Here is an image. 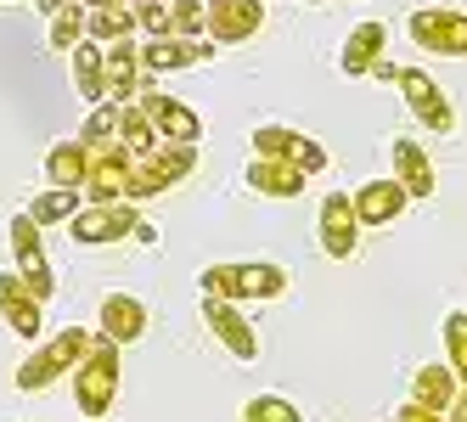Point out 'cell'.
I'll return each instance as SVG.
<instances>
[{
	"label": "cell",
	"mask_w": 467,
	"mask_h": 422,
	"mask_svg": "<svg viewBox=\"0 0 467 422\" xmlns=\"http://www.w3.org/2000/svg\"><path fill=\"white\" fill-rule=\"evenodd\" d=\"M119 349H124V344H113V338H90L85 361L68 372L74 406H79L85 422H102V417L113 411V400H119V377H124V355H119Z\"/></svg>",
	"instance_id": "1"
},
{
	"label": "cell",
	"mask_w": 467,
	"mask_h": 422,
	"mask_svg": "<svg viewBox=\"0 0 467 422\" xmlns=\"http://www.w3.org/2000/svg\"><path fill=\"white\" fill-rule=\"evenodd\" d=\"M197 287H203V293L231 299V304H276V299H287L293 276L282 265L254 259V265H209L203 276H197Z\"/></svg>",
	"instance_id": "2"
},
{
	"label": "cell",
	"mask_w": 467,
	"mask_h": 422,
	"mask_svg": "<svg viewBox=\"0 0 467 422\" xmlns=\"http://www.w3.org/2000/svg\"><path fill=\"white\" fill-rule=\"evenodd\" d=\"M85 349H90V327H57V333L17 366V388H23V395H46L57 377H68V372L85 361Z\"/></svg>",
	"instance_id": "3"
},
{
	"label": "cell",
	"mask_w": 467,
	"mask_h": 422,
	"mask_svg": "<svg viewBox=\"0 0 467 422\" xmlns=\"http://www.w3.org/2000/svg\"><path fill=\"white\" fill-rule=\"evenodd\" d=\"M192 175H197V147L192 141H158L152 152L136 158V170H130V203L158 198V191H175Z\"/></svg>",
	"instance_id": "4"
},
{
	"label": "cell",
	"mask_w": 467,
	"mask_h": 422,
	"mask_svg": "<svg viewBox=\"0 0 467 422\" xmlns=\"http://www.w3.org/2000/svg\"><path fill=\"white\" fill-rule=\"evenodd\" d=\"M12 259H17V276L35 287V299H57V271H51V259H46V225L35 220V214H12Z\"/></svg>",
	"instance_id": "5"
},
{
	"label": "cell",
	"mask_w": 467,
	"mask_h": 422,
	"mask_svg": "<svg viewBox=\"0 0 467 422\" xmlns=\"http://www.w3.org/2000/svg\"><path fill=\"white\" fill-rule=\"evenodd\" d=\"M394 85H400V96H406V108L417 113L422 129H433V136H456V102L440 90V79H433V74H422V68H400Z\"/></svg>",
	"instance_id": "6"
},
{
	"label": "cell",
	"mask_w": 467,
	"mask_h": 422,
	"mask_svg": "<svg viewBox=\"0 0 467 422\" xmlns=\"http://www.w3.org/2000/svg\"><path fill=\"white\" fill-rule=\"evenodd\" d=\"M136 225H141V214H136V203H90V209H79L74 220H68V232H74V242H85V248H113V242H130L136 237Z\"/></svg>",
	"instance_id": "7"
},
{
	"label": "cell",
	"mask_w": 467,
	"mask_h": 422,
	"mask_svg": "<svg viewBox=\"0 0 467 422\" xmlns=\"http://www.w3.org/2000/svg\"><path fill=\"white\" fill-rule=\"evenodd\" d=\"M130 170H136V152L124 141H108V147H90V175L79 191H90L85 203H124L130 198Z\"/></svg>",
	"instance_id": "8"
},
{
	"label": "cell",
	"mask_w": 467,
	"mask_h": 422,
	"mask_svg": "<svg viewBox=\"0 0 467 422\" xmlns=\"http://www.w3.org/2000/svg\"><path fill=\"white\" fill-rule=\"evenodd\" d=\"M265 0H209L203 6V35L214 46H248L265 28Z\"/></svg>",
	"instance_id": "9"
},
{
	"label": "cell",
	"mask_w": 467,
	"mask_h": 422,
	"mask_svg": "<svg viewBox=\"0 0 467 422\" xmlns=\"http://www.w3.org/2000/svg\"><path fill=\"white\" fill-rule=\"evenodd\" d=\"M411 40L428 57H467V12H456V6H422V12H411Z\"/></svg>",
	"instance_id": "10"
},
{
	"label": "cell",
	"mask_w": 467,
	"mask_h": 422,
	"mask_svg": "<svg viewBox=\"0 0 467 422\" xmlns=\"http://www.w3.org/2000/svg\"><path fill=\"white\" fill-rule=\"evenodd\" d=\"M316 242L327 248V259H355V253H360V214H355V198H349V191H332V198H321Z\"/></svg>",
	"instance_id": "11"
},
{
	"label": "cell",
	"mask_w": 467,
	"mask_h": 422,
	"mask_svg": "<svg viewBox=\"0 0 467 422\" xmlns=\"http://www.w3.org/2000/svg\"><path fill=\"white\" fill-rule=\"evenodd\" d=\"M203 327L214 333V344L231 355V361H259V338H254V327H248V315L231 304V299L203 293Z\"/></svg>",
	"instance_id": "12"
},
{
	"label": "cell",
	"mask_w": 467,
	"mask_h": 422,
	"mask_svg": "<svg viewBox=\"0 0 467 422\" xmlns=\"http://www.w3.org/2000/svg\"><path fill=\"white\" fill-rule=\"evenodd\" d=\"M248 141H254V152H265V158H287V164H298L305 175H321V170L332 164L321 141L298 136V129H287V124H254Z\"/></svg>",
	"instance_id": "13"
},
{
	"label": "cell",
	"mask_w": 467,
	"mask_h": 422,
	"mask_svg": "<svg viewBox=\"0 0 467 422\" xmlns=\"http://www.w3.org/2000/svg\"><path fill=\"white\" fill-rule=\"evenodd\" d=\"M136 102H141V113L152 118L158 141H192V147H197V136H203V118H197L192 102H181V96H163V90H141Z\"/></svg>",
	"instance_id": "14"
},
{
	"label": "cell",
	"mask_w": 467,
	"mask_h": 422,
	"mask_svg": "<svg viewBox=\"0 0 467 422\" xmlns=\"http://www.w3.org/2000/svg\"><path fill=\"white\" fill-rule=\"evenodd\" d=\"M0 321L17 333V338H40L46 333V299H35L17 271H0Z\"/></svg>",
	"instance_id": "15"
},
{
	"label": "cell",
	"mask_w": 467,
	"mask_h": 422,
	"mask_svg": "<svg viewBox=\"0 0 467 422\" xmlns=\"http://www.w3.org/2000/svg\"><path fill=\"white\" fill-rule=\"evenodd\" d=\"M243 180H248L254 198H276V203L305 198V186H310V175L298 164H287V158H265V152H254V164L243 170Z\"/></svg>",
	"instance_id": "16"
},
{
	"label": "cell",
	"mask_w": 467,
	"mask_h": 422,
	"mask_svg": "<svg viewBox=\"0 0 467 422\" xmlns=\"http://www.w3.org/2000/svg\"><path fill=\"white\" fill-rule=\"evenodd\" d=\"M220 46L214 40H181V35H158L141 46V62L147 74H181V68H203V62L214 57Z\"/></svg>",
	"instance_id": "17"
},
{
	"label": "cell",
	"mask_w": 467,
	"mask_h": 422,
	"mask_svg": "<svg viewBox=\"0 0 467 422\" xmlns=\"http://www.w3.org/2000/svg\"><path fill=\"white\" fill-rule=\"evenodd\" d=\"M147 327H152V310L136 293H108L102 310H96V333L113 338V344H136Z\"/></svg>",
	"instance_id": "18"
},
{
	"label": "cell",
	"mask_w": 467,
	"mask_h": 422,
	"mask_svg": "<svg viewBox=\"0 0 467 422\" xmlns=\"http://www.w3.org/2000/svg\"><path fill=\"white\" fill-rule=\"evenodd\" d=\"M389 158H394V180L406 186V198H411V203H417V198H433L440 175H433V158H428V147H422V141L394 136V141H389Z\"/></svg>",
	"instance_id": "19"
},
{
	"label": "cell",
	"mask_w": 467,
	"mask_h": 422,
	"mask_svg": "<svg viewBox=\"0 0 467 422\" xmlns=\"http://www.w3.org/2000/svg\"><path fill=\"white\" fill-rule=\"evenodd\" d=\"M141 90H147V62H141L136 35L113 40L108 46V102H136Z\"/></svg>",
	"instance_id": "20"
},
{
	"label": "cell",
	"mask_w": 467,
	"mask_h": 422,
	"mask_svg": "<svg viewBox=\"0 0 467 422\" xmlns=\"http://www.w3.org/2000/svg\"><path fill=\"white\" fill-rule=\"evenodd\" d=\"M355 198V214H360V232H372V225H394L400 214H406V186H400L394 175L389 180H366L360 191H349Z\"/></svg>",
	"instance_id": "21"
},
{
	"label": "cell",
	"mask_w": 467,
	"mask_h": 422,
	"mask_svg": "<svg viewBox=\"0 0 467 422\" xmlns=\"http://www.w3.org/2000/svg\"><path fill=\"white\" fill-rule=\"evenodd\" d=\"M68 68H74V90L85 96V108L108 102V46H102V40L85 35V40L68 51Z\"/></svg>",
	"instance_id": "22"
},
{
	"label": "cell",
	"mask_w": 467,
	"mask_h": 422,
	"mask_svg": "<svg viewBox=\"0 0 467 422\" xmlns=\"http://www.w3.org/2000/svg\"><path fill=\"white\" fill-rule=\"evenodd\" d=\"M383 46H389V23H378V17H366L360 28H349V40H344V51H338V68H344L349 79H360V74H372L378 62H383Z\"/></svg>",
	"instance_id": "23"
},
{
	"label": "cell",
	"mask_w": 467,
	"mask_h": 422,
	"mask_svg": "<svg viewBox=\"0 0 467 422\" xmlns=\"http://www.w3.org/2000/svg\"><path fill=\"white\" fill-rule=\"evenodd\" d=\"M85 175H90V147H85L79 136H74V141H57V147L46 152V186H68V191H79Z\"/></svg>",
	"instance_id": "24"
},
{
	"label": "cell",
	"mask_w": 467,
	"mask_h": 422,
	"mask_svg": "<svg viewBox=\"0 0 467 422\" xmlns=\"http://www.w3.org/2000/svg\"><path fill=\"white\" fill-rule=\"evenodd\" d=\"M456 372L445 366V361H433V366H422L417 377H411V400L417 406H428V411H451V400H456Z\"/></svg>",
	"instance_id": "25"
},
{
	"label": "cell",
	"mask_w": 467,
	"mask_h": 422,
	"mask_svg": "<svg viewBox=\"0 0 467 422\" xmlns=\"http://www.w3.org/2000/svg\"><path fill=\"white\" fill-rule=\"evenodd\" d=\"M85 35L90 40H102V46H113V40H130L136 35V6H108V12H85Z\"/></svg>",
	"instance_id": "26"
},
{
	"label": "cell",
	"mask_w": 467,
	"mask_h": 422,
	"mask_svg": "<svg viewBox=\"0 0 467 422\" xmlns=\"http://www.w3.org/2000/svg\"><path fill=\"white\" fill-rule=\"evenodd\" d=\"M79 203H85L79 191H68V186H46L40 198L28 203V214H35V220L46 225V232H51V225H68V220L79 214Z\"/></svg>",
	"instance_id": "27"
},
{
	"label": "cell",
	"mask_w": 467,
	"mask_h": 422,
	"mask_svg": "<svg viewBox=\"0 0 467 422\" xmlns=\"http://www.w3.org/2000/svg\"><path fill=\"white\" fill-rule=\"evenodd\" d=\"M113 141H124L136 158L158 147V129H152V118L141 113V102H119V136H113Z\"/></svg>",
	"instance_id": "28"
},
{
	"label": "cell",
	"mask_w": 467,
	"mask_h": 422,
	"mask_svg": "<svg viewBox=\"0 0 467 422\" xmlns=\"http://www.w3.org/2000/svg\"><path fill=\"white\" fill-rule=\"evenodd\" d=\"M85 40V6L74 0V6H62V12H51V28H46V46L51 51H74Z\"/></svg>",
	"instance_id": "29"
},
{
	"label": "cell",
	"mask_w": 467,
	"mask_h": 422,
	"mask_svg": "<svg viewBox=\"0 0 467 422\" xmlns=\"http://www.w3.org/2000/svg\"><path fill=\"white\" fill-rule=\"evenodd\" d=\"M445 366L456 372V383L467 388V310L445 315Z\"/></svg>",
	"instance_id": "30"
},
{
	"label": "cell",
	"mask_w": 467,
	"mask_h": 422,
	"mask_svg": "<svg viewBox=\"0 0 467 422\" xmlns=\"http://www.w3.org/2000/svg\"><path fill=\"white\" fill-rule=\"evenodd\" d=\"M113 136H119V102H96L85 113V124H79V141L85 147H108Z\"/></svg>",
	"instance_id": "31"
},
{
	"label": "cell",
	"mask_w": 467,
	"mask_h": 422,
	"mask_svg": "<svg viewBox=\"0 0 467 422\" xmlns=\"http://www.w3.org/2000/svg\"><path fill=\"white\" fill-rule=\"evenodd\" d=\"M243 422H305V411L293 400H282V395H254L243 406Z\"/></svg>",
	"instance_id": "32"
},
{
	"label": "cell",
	"mask_w": 467,
	"mask_h": 422,
	"mask_svg": "<svg viewBox=\"0 0 467 422\" xmlns=\"http://www.w3.org/2000/svg\"><path fill=\"white\" fill-rule=\"evenodd\" d=\"M170 35H181V40L203 35V0H170Z\"/></svg>",
	"instance_id": "33"
},
{
	"label": "cell",
	"mask_w": 467,
	"mask_h": 422,
	"mask_svg": "<svg viewBox=\"0 0 467 422\" xmlns=\"http://www.w3.org/2000/svg\"><path fill=\"white\" fill-rule=\"evenodd\" d=\"M394 422H451V417H445V411H428V406H417V400H406Z\"/></svg>",
	"instance_id": "34"
},
{
	"label": "cell",
	"mask_w": 467,
	"mask_h": 422,
	"mask_svg": "<svg viewBox=\"0 0 467 422\" xmlns=\"http://www.w3.org/2000/svg\"><path fill=\"white\" fill-rule=\"evenodd\" d=\"M445 417H451V422H467V388H456V400H451Z\"/></svg>",
	"instance_id": "35"
},
{
	"label": "cell",
	"mask_w": 467,
	"mask_h": 422,
	"mask_svg": "<svg viewBox=\"0 0 467 422\" xmlns=\"http://www.w3.org/2000/svg\"><path fill=\"white\" fill-rule=\"evenodd\" d=\"M40 6V17H51V12H62V6H74V0H35Z\"/></svg>",
	"instance_id": "36"
},
{
	"label": "cell",
	"mask_w": 467,
	"mask_h": 422,
	"mask_svg": "<svg viewBox=\"0 0 467 422\" xmlns=\"http://www.w3.org/2000/svg\"><path fill=\"white\" fill-rule=\"evenodd\" d=\"M85 12H108V6H124V0H79Z\"/></svg>",
	"instance_id": "37"
},
{
	"label": "cell",
	"mask_w": 467,
	"mask_h": 422,
	"mask_svg": "<svg viewBox=\"0 0 467 422\" xmlns=\"http://www.w3.org/2000/svg\"><path fill=\"white\" fill-rule=\"evenodd\" d=\"M12 6H17V0H12Z\"/></svg>",
	"instance_id": "38"
}]
</instances>
